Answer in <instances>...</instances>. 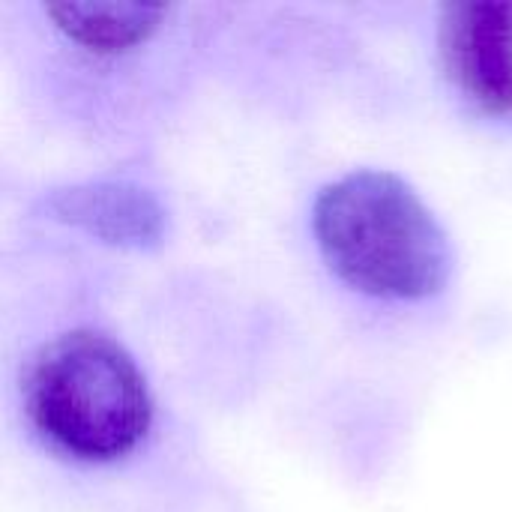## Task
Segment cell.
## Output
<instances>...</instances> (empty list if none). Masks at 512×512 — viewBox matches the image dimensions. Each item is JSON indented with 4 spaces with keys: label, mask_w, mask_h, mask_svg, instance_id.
I'll list each match as a JSON object with an SVG mask.
<instances>
[{
    "label": "cell",
    "mask_w": 512,
    "mask_h": 512,
    "mask_svg": "<svg viewBox=\"0 0 512 512\" xmlns=\"http://www.w3.org/2000/svg\"><path fill=\"white\" fill-rule=\"evenodd\" d=\"M312 228L330 270L369 297L426 300L447 285V234L396 174L354 171L330 183L315 201Z\"/></svg>",
    "instance_id": "obj_1"
},
{
    "label": "cell",
    "mask_w": 512,
    "mask_h": 512,
    "mask_svg": "<svg viewBox=\"0 0 512 512\" xmlns=\"http://www.w3.org/2000/svg\"><path fill=\"white\" fill-rule=\"evenodd\" d=\"M24 405L54 447L84 462L132 453L153 423L141 369L96 330H72L39 348L24 375Z\"/></svg>",
    "instance_id": "obj_2"
},
{
    "label": "cell",
    "mask_w": 512,
    "mask_h": 512,
    "mask_svg": "<svg viewBox=\"0 0 512 512\" xmlns=\"http://www.w3.org/2000/svg\"><path fill=\"white\" fill-rule=\"evenodd\" d=\"M441 54L450 78L483 111L512 117V3L462 0L441 18Z\"/></svg>",
    "instance_id": "obj_3"
},
{
    "label": "cell",
    "mask_w": 512,
    "mask_h": 512,
    "mask_svg": "<svg viewBox=\"0 0 512 512\" xmlns=\"http://www.w3.org/2000/svg\"><path fill=\"white\" fill-rule=\"evenodd\" d=\"M45 210L51 219L117 249L150 252L162 246L168 231V213L159 198L126 180H90L54 189L45 198Z\"/></svg>",
    "instance_id": "obj_4"
},
{
    "label": "cell",
    "mask_w": 512,
    "mask_h": 512,
    "mask_svg": "<svg viewBox=\"0 0 512 512\" xmlns=\"http://www.w3.org/2000/svg\"><path fill=\"white\" fill-rule=\"evenodd\" d=\"M45 15L75 45L93 54H123L144 45L165 21L150 3H48Z\"/></svg>",
    "instance_id": "obj_5"
}]
</instances>
